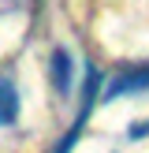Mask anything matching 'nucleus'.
Wrapping results in <instances>:
<instances>
[{"mask_svg":"<svg viewBox=\"0 0 149 153\" xmlns=\"http://www.w3.org/2000/svg\"><path fill=\"white\" fill-rule=\"evenodd\" d=\"M101 67L97 64H86V86H82V105H78V116H74V123L67 127V134H63V142H56V149L52 153H71L74 149V142H78V134H82V127H86V120L93 116V105H97V94H101Z\"/></svg>","mask_w":149,"mask_h":153,"instance_id":"nucleus-1","label":"nucleus"},{"mask_svg":"<svg viewBox=\"0 0 149 153\" xmlns=\"http://www.w3.org/2000/svg\"><path fill=\"white\" fill-rule=\"evenodd\" d=\"M149 90V64H138V67H123L116 79L108 82L104 90V101H116V97H131V94H145Z\"/></svg>","mask_w":149,"mask_h":153,"instance_id":"nucleus-2","label":"nucleus"},{"mask_svg":"<svg viewBox=\"0 0 149 153\" xmlns=\"http://www.w3.org/2000/svg\"><path fill=\"white\" fill-rule=\"evenodd\" d=\"M19 120V90L7 75H0V127H11Z\"/></svg>","mask_w":149,"mask_h":153,"instance_id":"nucleus-3","label":"nucleus"},{"mask_svg":"<svg viewBox=\"0 0 149 153\" xmlns=\"http://www.w3.org/2000/svg\"><path fill=\"white\" fill-rule=\"evenodd\" d=\"M71 52L67 49H56L52 52V86L60 90V97H67L71 94V86H74V79H71Z\"/></svg>","mask_w":149,"mask_h":153,"instance_id":"nucleus-4","label":"nucleus"},{"mask_svg":"<svg viewBox=\"0 0 149 153\" xmlns=\"http://www.w3.org/2000/svg\"><path fill=\"white\" fill-rule=\"evenodd\" d=\"M142 134H149V120H134L127 127V138H142Z\"/></svg>","mask_w":149,"mask_h":153,"instance_id":"nucleus-5","label":"nucleus"}]
</instances>
